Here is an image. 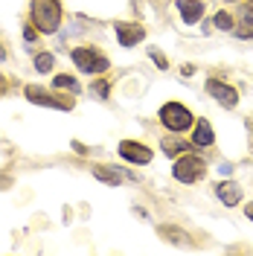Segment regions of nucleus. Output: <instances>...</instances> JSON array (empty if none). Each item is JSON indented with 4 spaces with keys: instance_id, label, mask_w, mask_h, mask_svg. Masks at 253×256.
Returning <instances> with one entry per match:
<instances>
[{
    "instance_id": "nucleus-24",
    "label": "nucleus",
    "mask_w": 253,
    "mask_h": 256,
    "mask_svg": "<svg viewBox=\"0 0 253 256\" xmlns=\"http://www.w3.org/2000/svg\"><path fill=\"white\" fill-rule=\"evenodd\" d=\"M6 88H9V84H6V79H3V76H0V96L6 94Z\"/></svg>"
},
{
    "instance_id": "nucleus-10",
    "label": "nucleus",
    "mask_w": 253,
    "mask_h": 256,
    "mask_svg": "<svg viewBox=\"0 0 253 256\" xmlns=\"http://www.w3.org/2000/svg\"><path fill=\"white\" fill-rule=\"evenodd\" d=\"M178 12L186 24H198L204 18V3L201 0H178Z\"/></svg>"
},
{
    "instance_id": "nucleus-16",
    "label": "nucleus",
    "mask_w": 253,
    "mask_h": 256,
    "mask_svg": "<svg viewBox=\"0 0 253 256\" xmlns=\"http://www.w3.org/2000/svg\"><path fill=\"white\" fill-rule=\"evenodd\" d=\"M158 233L163 236V239H169V242H186V233H184V230H178V227H169V224L158 227Z\"/></svg>"
},
{
    "instance_id": "nucleus-2",
    "label": "nucleus",
    "mask_w": 253,
    "mask_h": 256,
    "mask_svg": "<svg viewBox=\"0 0 253 256\" xmlns=\"http://www.w3.org/2000/svg\"><path fill=\"white\" fill-rule=\"evenodd\" d=\"M172 175H174V180H180V184H195V180H201V178L206 175V163H204V158L184 152V154L174 158Z\"/></svg>"
},
{
    "instance_id": "nucleus-9",
    "label": "nucleus",
    "mask_w": 253,
    "mask_h": 256,
    "mask_svg": "<svg viewBox=\"0 0 253 256\" xmlns=\"http://www.w3.org/2000/svg\"><path fill=\"white\" fill-rule=\"evenodd\" d=\"M216 195H218V201H222L224 207H236L238 201H242V186L233 184V180H224L216 186Z\"/></svg>"
},
{
    "instance_id": "nucleus-15",
    "label": "nucleus",
    "mask_w": 253,
    "mask_h": 256,
    "mask_svg": "<svg viewBox=\"0 0 253 256\" xmlns=\"http://www.w3.org/2000/svg\"><path fill=\"white\" fill-rule=\"evenodd\" d=\"M52 88H56V90H70V94H79V82L73 79V76H56V79H52Z\"/></svg>"
},
{
    "instance_id": "nucleus-1",
    "label": "nucleus",
    "mask_w": 253,
    "mask_h": 256,
    "mask_svg": "<svg viewBox=\"0 0 253 256\" xmlns=\"http://www.w3.org/2000/svg\"><path fill=\"white\" fill-rule=\"evenodd\" d=\"M32 26L41 35H52L62 26V0H32Z\"/></svg>"
},
{
    "instance_id": "nucleus-4",
    "label": "nucleus",
    "mask_w": 253,
    "mask_h": 256,
    "mask_svg": "<svg viewBox=\"0 0 253 256\" xmlns=\"http://www.w3.org/2000/svg\"><path fill=\"white\" fill-rule=\"evenodd\" d=\"M160 122L174 131V134H184L190 126H195V116L190 114L186 105H180V102H166L163 108H160Z\"/></svg>"
},
{
    "instance_id": "nucleus-20",
    "label": "nucleus",
    "mask_w": 253,
    "mask_h": 256,
    "mask_svg": "<svg viewBox=\"0 0 253 256\" xmlns=\"http://www.w3.org/2000/svg\"><path fill=\"white\" fill-rule=\"evenodd\" d=\"M148 56H152V62L158 64L160 70H166V67H169V62H166V56H160L158 50H148Z\"/></svg>"
},
{
    "instance_id": "nucleus-23",
    "label": "nucleus",
    "mask_w": 253,
    "mask_h": 256,
    "mask_svg": "<svg viewBox=\"0 0 253 256\" xmlns=\"http://www.w3.org/2000/svg\"><path fill=\"white\" fill-rule=\"evenodd\" d=\"M244 216H248V218L253 222V204H248V207H244Z\"/></svg>"
},
{
    "instance_id": "nucleus-19",
    "label": "nucleus",
    "mask_w": 253,
    "mask_h": 256,
    "mask_svg": "<svg viewBox=\"0 0 253 256\" xmlns=\"http://www.w3.org/2000/svg\"><path fill=\"white\" fill-rule=\"evenodd\" d=\"M90 94L96 96V99H108V94H111V84L105 79H99V82H94L90 84Z\"/></svg>"
},
{
    "instance_id": "nucleus-26",
    "label": "nucleus",
    "mask_w": 253,
    "mask_h": 256,
    "mask_svg": "<svg viewBox=\"0 0 253 256\" xmlns=\"http://www.w3.org/2000/svg\"><path fill=\"white\" fill-rule=\"evenodd\" d=\"M227 3H236V0H227Z\"/></svg>"
},
{
    "instance_id": "nucleus-13",
    "label": "nucleus",
    "mask_w": 253,
    "mask_h": 256,
    "mask_svg": "<svg viewBox=\"0 0 253 256\" xmlns=\"http://www.w3.org/2000/svg\"><path fill=\"white\" fill-rule=\"evenodd\" d=\"M192 143H184V140H178V137H166V140H160V148L169 154V158H178V154H184V152H190Z\"/></svg>"
},
{
    "instance_id": "nucleus-18",
    "label": "nucleus",
    "mask_w": 253,
    "mask_h": 256,
    "mask_svg": "<svg viewBox=\"0 0 253 256\" xmlns=\"http://www.w3.org/2000/svg\"><path fill=\"white\" fill-rule=\"evenodd\" d=\"M35 70H38V73H50V70H52V56H50V52H38V56H35Z\"/></svg>"
},
{
    "instance_id": "nucleus-21",
    "label": "nucleus",
    "mask_w": 253,
    "mask_h": 256,
    "mask_svg": "<svg viewBox=\"0 0 253 256\" xmlns=\"http://www.w3.org/2000/svg\"><path fill=\"white\" fill-rule=\"evenodd\" d=\"M35 35H38V30H32V24H26V26H24V38H26V41H35Z\"/></svg>"
},
{
    "instance_id": "nucleus-12",
    "label": "nucleus",
    "mask_w": 253,
    "mask_h": 256,
    "mask_svg": "<svg viewBox=\"0 0 253 256\" xmlns=\"http://www.w3.org/2000/svg\"><path fill=\"white\" fill-rule=\"evenodd\" d=\"M94 178L96 180H102V184H108V186H120L122 184V172H116V169H111V166H94Z\"/></svg>"
},
{
    "instance_id": "nucleus-22",
    "label": "nucleus",
    "mask_w": 253,
    "mask_h": 256,
    "mask_svg": "<svg viewBox=\"0 0 253 256\" xmlns=\"http://www.w3.org/2000/svg\"><path fill=\"white\" fill-rule=\"evenodd\" d=\"M248 131H250V152H253V120H248Z\"/></svg>"
},
{
    "instance_id": "nucleus-7",
    "label": "nucleus",
    "mask_w": 253,
    "mask_h": 256,
    "mask_svg": "<svg viewBox=\"0 0 253 256\" xmlns=\"http://www.w3.org/2000/svg\"><path fill=\"white\" fill-rule=\"evenodd\" d=\"M114 30H116L120 47H134V44H140L142 38H146V30H142L140 24H126V20H120V24H114Z\"/></svg>"
},
{
    "instance_id": "nucleus-6",
    "label": "nucleus",
    "mask_w": 253,
    "mask_h": 256,
    "mask_svg": "<svg viewBox=\"0 0 253 256\" xmlns=\"http://www.w3.org/2000/svg\"><path fill=\"white\" fill-rule=\"evenodd\" d=\"M206 94L212 96L218 105H224V108H236L238 105V94L236 88H230V84H224L222 79H206Z\"/></svg>"
},
{
    "instance_id": "nucleus-14",
    "label": "nucleus",
    "mask_w": 253,
    "mask_h": 256,
    "mask_svg": "<svg viewBox=\"0 0 253 256\" xmlns=\"http://www.w3.org/2000/svg\"><path fill=\"white\" fill-rule=\"evenodd\" d=\"M236 35L238 38H253V9L250 6L242 12V20H238V26H236Z\"/></svg>"
},
{
    "instance_id": "nucleus-8",
    "label": "nucleus",
    "mask_w": 253,
    "mask_h": 256,
    "mask_svg": "<svg viewBox=\"0 0 253 256\" xmlns=\"http://www.w3.org/2000/svg\"><path fill=\"white\" fill-rule=\"evenodd\" d=\"M120 154L128 160V163H152V148H146V146H140V143H134V140H122L120 143Z\"/></svg>"
},
{
    "instance_id": "nucleus-25",
    "label": "nucleus",
    "mask_w": 253,
    "mask_h": 256,
    "mask_svg": "<svg viewBox=\"0 0 253 256\" xmlns=\"http://www.w3.org/2000/svg\"><path fill=\"white\" fill-rule=\"evenodd\" d=\"M3 58H6V52H3V47H0V62H3Z\"/></svg>"
},
{
    "instance_id": "nucleus-5",
    "label": "nucleus",
    "mask_w": 253,
    "mask_h": 256,
    "mask_svg": "<svg viewBox=\"0 0 253 256\" xmlns=\"http://www.w3.org/2000/svg\"><path fill=\"white\" fill-rule=\"evenodd\" d=\"M70 58H73V64L79 67L82 73H105L108 70V58L99 52L96 47H76L73 52H70Z\"/></svg>"
},
{
    "instance_id": "nucleus-17",
    "label": "nucleus",
    "mask_w": 253,
    "mask_h": 256,
    "mask_svg": "<svg viewBox=\"0 0 253 256\" xmlns=\"http://www.w3.org/2000/svg\"><path fill=\"white\" fill-rule=\"evenodd\" d=\"M212 24H216L218 30H224V32L236 30V24H233V18H230V12H218V15L212 18Z\"/></svg>"
},
{
    "instance_id": "nucleus-3",
    "label": "nucleus",
    "mask_w": 253,
    "mask_h": 256,
    "mask_svg": "<svg viewBox=\"0 0 253 256\" xmlns=\"http://www.w3.org/2000/svg\"><path fill=\"white\" fill-rule=\"evenodd\" d=\"M24 96L30 99L32 105H44V108H56V111H73V105H76L73 96H62V94H56V90H44L38 84H26L24 88Z\"/></svg>"
},
{
    "instance_id": "nucleus-11",
    "label": "nucleus",
    "mask_w": 253,
    "mask_h": 256,
    "mask_svg": "<svg viewBox=\"0 0 253 256\" xmlns=\"http://www.w3.org/2000/svg\"><path fill=\"white\" fill-rule=\"evenodd\" d=\"M216 143V134H212V126L206 122V120H198L195 122V134H192V146H198V148H206V146Z\"/></svg>"
}]
</instances>
